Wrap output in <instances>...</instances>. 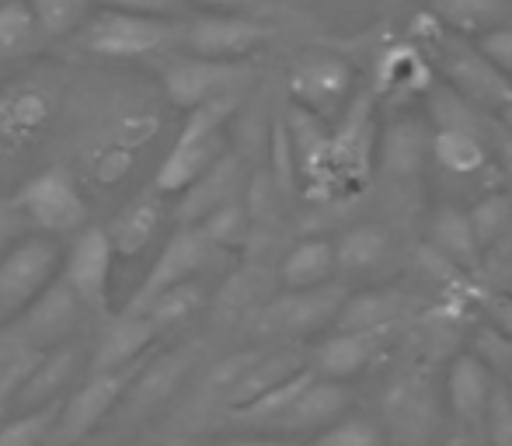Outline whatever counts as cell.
<instances>
[{"label":"cell","instance_id":"ba28073f","mask_svg":"<svg viewBox=\"0 0 512 446\" xmlns=\"http://www.w3.org/2000/svg\"><path fill=\"white\" fill-rule=\"evenodd\" d=\"M216 251H220V248H213V244H209V237L196 227V223H192V227H178L175 234L164 241V248L157 251L154 265H150V272L143 276V283L136 286V293L129 297L126 311L140 314L143 307L157 297V293L196 279L199 272L209 269V262H213Z\"/></svg>","mask_w":512,"mask_h":446},{"label":"cell","instance_id":"f1b7e54d","mask_svg":"<svg viewBox=\"0 0 512 446\" xmlns=\"http://www.w3.org/2000/svg\"><path fill=\"white\" fill-rule=\"evenodd\" d=\"M432 70L422 60V53L411 46H394L384 53L377 70V91L380 95H408V91H429Z\"/></svg>","mask_w":512,"mask_h":446},{"label":"cell","instance_id":"681fc988","mask_svg":"<svg viewBox=\"0 0 512 446\" xmlns=\"http://www.w3.org/2000/svg\"><path fill=\"white\" fill-rule=\"evenodd\" d=\"M499 115H502V122H506V129H509V136H512V105H506V109H502Z\"/></svg>","mask_w":512,"mask_h":446},{"label":"cell","instance_id":"8fae6325","mask_svg":"<svg viewBox=\"0 0 512 446\" xmlns=\"http://www.w3.org/2000/svg\"><path fill=\"white\" fill-rule=\"evenodd\" d=\"M387 433L398 446H432L439 433V398L429 377L411 373L391 384L384 398Z\"/></svg>","mask_w":512,"mask_h":446},{"label":"cell","instance_id":"ac0fdd59","mask_svg":"<svg viewBox=\"0 0 512 446\" xmlns=\"http://www.w3.org/2000/svg\"><path fill=\"white\" fill-rule=\"evenodd\" d=\"M394 328H373V332H335L328 335L321 345L314 349V366L310 370L324 380H338L356 377L366 370L373 356L380 352V345L391 338Z\"/></svg>","mask_w":512,"mask_h":446},{"label":"cell","instance_id":"7a4b0ae2","mask_svg":"<svg viewBox=\"0 0 512 446\" xmlns=\"http://www.w3.org/2000/svg\"><path fill=\"white\" fill-rule=\"evenodd\" d=\"M182 42V25L171 18H143V14L108 11L84 18L77 28V46L102 60H143Z\"/></svg>","mask_w":512,"mask_h":446},{"label":"cell","instance_id":"d6986e66","mask_svg":"<svg viewBox=\"0 0 512 446\" xmlns=\"http://www.w3.org/2000/svg\"><path fill=\"white\" fill-rule=\"evenodd\" d=\"M164 213H168L164 210V196L154 189V185H150L147 192H140V196L129 199V203L112 217V223L105 227L108 241H112V248H115V258L143 255V248H147V244L157 237V230H161Z\"/></svg>","mask_w":512,"mask_h":446},{"label":"cell","instance_id":"5bb4252c","mask_svg":"<svg viewBox=\"0 0 512 446\" xmlns=\"http://www.w3.org/2000/svg\"><path fill=\"white\" fill-rule=\"evenodd\" d=\"M81 314H84L81 300L74 297V290H70L60 279V272H56L53 283L21 311V318L14 321L11 328L25 338L32 349H46V345H60L63 338L74 332Z\"/></svg>","mask_w":512,"mask_h":446},{"label":"cell","instance_id":"d4e9b609","mask_svg":"<svg viewBox=\"0 0 512 446\" xmlns=\"http://www.w3.org/2000/svg\"><path fill=\"white\" fill-rule=\"evenodd\" d=\"M432 154L453 175H471L485 164V122H471V126H436L432 136Z\"/></svg>","mask_w":512,"mask_h":446},{"label":"cell","instance_id":"4316f807","mask_svg":"<svg viewBox=\"0 0 512 446\" xmlns=\"http://www.w3.org/2000/svg\"><path fill=\"white\" fill-rule=\"evenodd\" d=\"M331 272H335V244H328L324 237H307L290 248L279 276H283L286 290H307V286L328 283Z\"/></svg>","mask_w":512,"mask_h":446},{"label":"cell","instance_id":"2e32d148","mask_svg":"<svg viewBox=\"0 0 512 446\" xmlns=\"http://www.w3.org/2000/svg\"><path fill=\"white\" fill-rule=\"evenodd\" d=\"M373 150V98L359 95L356 102L345 109L342 126L331 133V150H328V178H345L366 175Z\"/></svg>","mask_w":512,"mask_h":446},{"label":"cell","instance_id":"60d3db41","mask_svg":"<svg viewBox=\"0 0 512 446\" xmlns=\"http://www.w3.org/2000/svg\"><path fill=\"white\" fill-rule=\"evenodd\" d=\"M39 356H42V349H25L18 359H14L11 366L4 370V377H0V422L7 419V412H11V405H14V394H18V387H21V380L32 373V366L39 363Z\"/></svg>","mask_w":512,"mask_h":446},{"label":"cell","instance_id":"cb8c5ba5","mask_svg":"<svg viewBox=\"0 0 512 446\" xmlns=\"http://www.w3.org/2000/svg\"><path fill=\"white\" fill-rule=\"evenodd\" d=\"M405 311V297L398 290H366L345 297L331 325L338 332H373V328H394Z\"/></svg>","mask_w":512,"mask_h":446},{"label":"cell","instance_id":"8992f818","mask_svg":"<svg viewBox=\"0 0 512 446\" xmlns=\"http://www.w3.org/2000/svg\"><path fill=\"white\" fill-rule=\"evenodd\" d=\"M147 366V356L136 359L129 366H119V370H105V373H91V380L67 401L60 405V415H56V426L49 433L46 443L53 446H77L84 436H91L98 426L105 422V415L112 412V405L122 398V394L133 387V380L143 373Z\"/></svg>","mask_w":512,"mask_h":446},{"label":"cell","instance_id":"4fadbf2b","mask_svg":"<svg viewBox=\"0 0 512 446\" xmlns=\"http://www.w3.org/2000/svg\"><path fill=\"white\" fill-rule=\"evenodd\" d=\"M265 35L269 32L258 21L234 11H216L182 25V46L192 56H209V60H248L265 42Z\"/></svg>","mask_w":512,"mask_h":446},{"label":"cell","instance_id":"44dd1931","mask_svg":"<svg viewBox=\"0 0 512 446\" xmlns=\"http://www.w3.org/2000/svg\"><path fill=\"white\" fill-rule=\"evenodd\" d=\"M157 338V328L150 325L147 314H129L122 311L115 318V325L102 335L95 349V359H91V373H105V370H119V366H129L136 359H143L150 352Z\"/></svg>","mask_w":512,"mask_h":446},{"label":"cell","instance_id":"7bdbcfd3","mask_svg":"<svg viewBox=\"0 0 512 446\" xmlns=\"http://www.w3.org/2000/svg\"><path fill=\"white\" fill-rule=\"evenodd\" d=\"M95 4L108 7V11L143 14V18H171V14H178V0H95Z\"/></svg>","mask_w":512,"mask_h":446},{"label":"cell","instance_id":"e575fe53","mask_svg":"<svg viewBox=\"0 0 512 446\" xmlns=\"http://www.w3.org/2000/svg\"><path fill=\"white\" fill-rule=\"evenodd\" d=\"M63 401H49L39 408H25L14 419L0 422V446H42L49 440Z\"/></svg>","mask_w":512,"mask_h":446},{"label":"cell","instance_id":"ffe728a7","mask_svg":"<svg viewBox=\"0 0 512 446\" xmlns=\"http://www.w3.org/2000/svg\"><path fill=\"white\" fill-rule=\"evenodd\" d=\"M492 370L485 366V359L467 352L457 356L450 366V377H446V391H450V405L460 415L467 429H481L488 412V398H492Z\"/></svg>","mask_w":512,"mask_h":446},{"label":"cell","instance_id":"74e56055","mask_svg":"<svg viewBox=\"0 0 512 446\" xmlns=\"http://www.w3.org/2000/svg\"><path fill=\"white\" fill-rule=\"evenodd\" d=\"M310 446H384V436L370 419H335L314 436Z\"/></svg>","mask_w":512,"mask_h":446},{"label":"cell","instance_id":"bcb514c9","mask_svg":"<svg viewBox=\"0 0 512 446\" xmlns=\"http://www.w3.org/2000/svg\"><path fill=\"white\" fill-rule=\"evenodd\" d=\"M227 446H300L293 440H276V436H255V440H234Z\"/></svg>","mask_w":512,"mask_h":446},{"label":"cell","instance_id":"f6af8a7d","mask_svg":"<svg viewBox=\"0 0 512 446\" xmlns=\"http://www.w3.org/2000/svg\"><path fill=\"white\" fill-rule=\"evenodd\" d=\"M18 227H21V213H18V206L14 203H4L0 199V251L7 248V244L18 237Z\"/></svg>","mask_w":512,"mask_h":446},{"label":"cell","instance_id":"1f68e13d","mask_svg":"<svg viewBox=\"0 0 512 446\" xmlns=\"http://www.w3.org/2000/svg\"><path fill=\"white\" fill-rule=\"evenodd\" d=\"M199 307H203V286H199L196 279H189V283H178V286H171V290L157 293L140 314H147L150 325L161 335V332H168V328H178L182 321H189Z\"/></svg>","mask_w":512,"mask_h":446},{"label":"cell","instance_id":"f35d334b","mask_svg":"<svg viewBox=\"0 0 512 446\" xmlns=\"http://www.w3.org/2000/svg\"><path fill=\"white\" fill-rule=\"evenodd\" d=\"M467 220H471V230H474V237H478V244L485 248V244L499 241L502 230L509 227L512 203L506 196H488V199H481L471 213H467Z\"/></svg>","mask_w":512,"mask_h":446},{"label":"cell","instance_id":"603a6c76","mask_svg":"<svg viewBox=\"0 0 512 446\" xmlns=\"http://www.w3.org/2000/svg\"><path fill=\"white\" fill-rule=\"evenodd\" d=\"M74 366H77V352L70 349V345H63V349H56V352H42L39 363L32 366V373L21 380L18 394H14V405L25 412V408L60 401V391L67 387Z\"/></svg>","mask_w":512,"mask_h":446},{"label":"cell","instance_id":"4dcf8cb0","mask_svg":"<svg viewBox=\"0 0 512 446\" xmlns=\"http://www.w3.org/2000/svg\"><path fill=\"white\" fill-rule=\"evenodd\" d=\"M314 380V370H300L297 377L283 380L279 387H272V391L258 394L255 401H248V405L241 408H230L234 412V419L241 422V426H251V429H272L279 419H283V412L293 405V398H297L300 391Z\"/></svg>","mask_w":512,"mask_h":446},{"label":"cell","instance_id":"9c48e42d","mask_svg":"<svg viewBox=\"0 0 512 446\" xmlns=\"http://www.w3.org/2000/svg\"><path fill=\"white\" fill-rule=\"evenodd\" d=\"M112 265H115V248L108 241L105 227H81L60 265V279L74 290V297L81 300L84 311L108 314Z\"/></svg>","mask_w":512,"mask_h":446},{"label":"cell","instance_id":"30bf717a","mask_svg":"<svg viewBox=\"0 0 512 446\" xmlns=\"http://www.w3.org/2000/svg\"><path fill=\"white\" fill-rule=\"evenodd\" d=\"M352 91V67L335 53H300L290 67L293 105L321 115L324 122L345 112V98Z\"/></svg>","mask_w":512,"mask_h":446},{"label":"cell","instance_id":"b9f144b4","mask_svg":"<svg viewBox=\"0 0 512 446\" xmlns=\"http://www.w3.org/2000/svg\"><path fill=\"white\" fill-rule=\"evenodd\" d=\"M478 53L485 56L492 67H499L506 77H512V25L509 21L492 28V32L478 35Z\"/></svg>","mask_w":512,"mask_h":446},{"label":"cell","instance_id":"d590c367","mask_svg":"<svg viewBox=\"0 0 512 446\" xmlns=\"http://www.w3.org/2000/svg\"><path fill=\"white\" fill-rule=\"evenodd\" d=\"M28 7H32L46 39H63V35L77 32L84 25L95 0H28Z\"/></svg>","mask_w":512,"mask_h":446},{"label":"cell","instance_id":"7dc6e473","mask_svg":"<svg viewBox=\"0 0 512 446\" xmlns=\"http://www.w3.org/2000/svg\"><path fill=\"white\" fill-rule=\"evenodd\" d=\"M199 4L213 7V11H241V7H248L251 0H199Z\"/></svg>","mask_w":512,"mask_h":446},{"label":"cell","instance_id":"836d02e7","mask_svg":"<svg viewBox=\"0 0 512 446\" xmlns=\"http://www.w3.org/2000/svg\"><path fill=\"white\" fill-rule=\"evenodd\" d=\"M387 255V237L380 227H356L349 234H342V241L335 244V269L342 272H366L373 265H380Z\"/></svg>","mask_w":512,"mask_h":446},{"label":"cell","instance_id":"f546056e","mask_svg":"<svg viewBox=\"0 0 512 446\" xmlns=\"http://www.w3.org/2000/svg\"><path fill=\"white\" fill-rule=\"evenodd\" d=\"M432 244L457 269H474L481 258V244L471 230V220L460 210H439L432 220Z\"/></svg>","mask_w":512,"mask_h":446},{"label":"cell","instance_id":"7402d4cb","mask_svg":"<svg viewBox=\"0 0 512 446\" xmlns=\"http://www.w3.org/2000/svg\"><path fill=\"white\" fill-rule=\"evenodd\" d=\"M300 370H307L304 359H300V352H293V349L258 352L255 363H251L248 370H244L241 377L234 380V387L223 394V398H227V408L248 405V401L258 398V394L272 391V387H279L283 380L297 377Z\"/></svg>","mask_w":512,"mask_h":446},{"label":"cell","instance_id":"6da1fadb","mask_svg":"<svg viewBox=\"0 0 512 446\" xmlns=\"http://www.w3.org/2000/svg\"><path fill=\"white\" fill-rule=\"evenodd\" d=\"M241 98L244 95H227L185 112V122L178 126L175 140H171L168 154H164L161 168L154 175V189L161 196H178L192 178L203 175L209 164L227 150L223 147V126L241 109Z\"/></svg>","mask_w":512,"mask_h":446},{"label":"cell","instance_id":"ee69618b","mask_svg":"<svg viewBox=\"0 0 512 446\" xmlns=\"http://www.w3.org/2000/svg\"><path fill=\"white\" fill-rule=\"evenodd\" d=\"M25 349H32V345H28L18 332H14L11 325L0 328V377H4V370H7V366H11L14 359H18Z\"/></svg>","mask_w":512,"mask_h":446},{"label":"cell","instance_id":"8d00e7d4","mask_svg":"<svg viewBox=\"0 0 512 446\" xmlns=\"http://www.w3.org/2000/svg\"><path fill=\"white\" fill-rule=\"evenodd\" d=\"M196 227L209 237L213 248H237L244 241V234H248V213H244V206L237 199H230L220 210L209 213L206 220H199Z\"/></svg>","mask_w":512,"mask_h":446},{"label":"cell","instance_id":"5b68a950","mask_svg":"<svg viewBox=\"0 0 512 446\" xmlns=\"http://www.w3.org/2000/svg\"><path fill=\"white\" fill-rule=\"evenodd\" d=\"M255 77V67L248 60H209V56H178L164 67L161 84L164 98L175 109L189 112L206 102L227 95H244V88Z\"/></svg>","mask_w":512,"mask_h":446},{"label":"cell","instance_id":"52a82bcc","mask_svg":"<svg viewBox=\"0 0 512 446\" xmlns=\"http://www.w3.org/2000/svg\"><path fill=\"white\" fill-rule=\"evenodd\" d=\"M436 46L446 84L467 105H474L478 112H502L506 105H512V81L478 53V46H467L453 35H439Z\"/></svg>","mask_w":512,"mask_h":446},{"label":"cell","instance_id":"9a60e30c","mask_svg":"<svg viewBox=\"0 0 512 446\" xmlns=\"http://www.w3.org/2000/svg\"><path fill=\"white\" fill-rule=\"evenodd\" d=\"M237 189H241V161L223 150L203 175H196L182 189V199H178V206H175L178 227H192V223L206 220L209 213L220 210L223 203L237 199Z\"/></svg>","mask_w":512,"mask_h":446},{"label":"cell","instance_id":"7c38bea8","mask_svg":"<svg viewBox=\"0 0 512 446\" xmlns=\"http://www.w3.org/2000/svg\"><path fill=\"white\" fill-rule=\"evenodd\" d=\"M345 300V286L321 283L307 290H286L283 297L269 300L258 314V332L265 335H310L331 325Z\"/></svg>","mask_w":512,"mask_h":446},{"label":"cell","instance_id":"3957f363","mask_svg":"<svg viewBox=\"0 0 512 446\" xmlns=\"http://www.w3.org/2000/svg\"><path fill=\"white\" fill-rule=\"evenodd\" d=\"M14 206H18L21 220L39 227L46 237L77 234L81 227H88V217H91L88 196H84L77 178L70 175V168H63V164H49V168L35 171L18 189Z\"/></svg>","mask_w":512,"mask_h":446},{"label":"cell","instance_id":"ab89813d","mask_svg":"<svg viewBox=\"0 0 512 446\" xmlns=\"http://www.w3.org/2000/svg\"><path fill=\"white\" fill-rule=\"evenodd\" d=\"M485 422H488V440H492V446H512V405L506 398V384L492 387Z\"/></svg>","mask_w":512,"mask_h":446},{"label":"cell","instance_id":"c3c4849f","mask_svg":"<svg viewBox=\"0 0 512 446\" xmlns=\"http://www.w3.org/2000/svg\"><path fill=\"white\" fill-rule=\"evenodd\" d=\"M443 446H481V443H478V436H474V433H453Z\"/></svg>","mask_w":512,"mask_h":446},{"label":"cell","instance_id":"277c9868","mask_svg":"<svg viewBox=\"0 0 512 446\" xmlns=\"http://www.w3.org/2000/svg\"><path fill=\"white\" fill-rule=\"evenodd\" d=\"M60 272V248L53 237H25L0 251V328L14 325L28 304Z\"/></svg>","mask_w":512,"mask_h":446},{"label":"cell","instance_id":"d6a6232c","mask_svg":"<svg viewBox=\"0 0 512 446\" xmlns=\"http://www.w3.org/2000/svg\"><path fill=\"white\" fill-rule=\"evenodd\" d=\"M425 140H429V136H425L422 122H415V119L394 122L384 136V168L401 178L415 175L425 154Z\"/></svg>","mask_w":512,"mask_h":446},{"label":"cell","instance_id":"816d5d0a","mask_svg":"<svg viewBox=\"0 0 512 446\" xmlns=\"http://www.w3.org/2000/svg\"><path fill=\"white\" fill-rule=\"evenodd\" d=\"M509 363H512V356H509Z\"/></svg>","mask_w":512,"mask_h":446},{"label":"cell","instance_id":"484cf974","mask_svg":"<svg viewBox=\"0 0 512 446\" xmlns=\"http://www.w3.org/2000/svg\"><path fill=\"white\" fill-rule=\"evenodd\" d=\"M432 14L457 35H485L512 18V0H432Z\"/></svg>","mask_w":512,"mask_h":446},{"label":"cell","instance_id":"83f0119b","mask_svg":"<svg viewBox=\"0 0 512 446\" xmlns=\"http://www.w3.org/2000/svg\"><path fill=\"white\" fill-rule=\"evenodd\" d=\"M46 32L35 21L28 0H0V63L32 56Z\"/></svg>","mask_w":512,"mask_h":446},{"label":"cell","instance_id":"e0dca14e","mask_svg":"<svg viewBox=\"0 0 512 446\" xmlns=\"http://www.w3.org/2000/svg\"><path fill=\"white\" fill-rule=\"evenodd\" d=\"M349 408V391L338 380H324L314 373V380L293 398V405L283 412V419L272 426V433L300 436V433H321L335 419H342Z\"/></svg>","mask_w":512,"mask_h":446},{"label":"cell","instance_id":"f907efd6","mask_svg":"<svg viewBox=\"0 0 512 446\" xmlns=\"http://www.w3.org/2000/svg\"><path fill=\"white\" fill-rule=\"evenodd\" d=\"M506 398H509V405H512V380L506 384Z\"/></svg>","mask_w":512,"mask_h":446}]
</instances>
